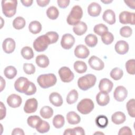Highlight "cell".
I'll use <instances>...</instances> for the list:
<instances>
[{"mask_svg": "<svg viewBox=\"0 0 135 135\" xmlns=\"http://www.w3.org/2000/svg\"><path fill=\"white\" fill-rule=\"evenodd\" d=\"M37 82L42 88L47 89L54 86L57 82V79L53 73L44 74L38 76Z\"/></svg>", "mask_w": 135, "mask_h": 135, "instance_id": "cell-1", "label": "cell"}, {"mask_svg": "<svg viewBox=\"0 0 135 135\" xmlns=\"http://www.w3.org/2000/svg\"><path fill=\"white\" fill-rule=\"evenodd\" d=\"M97 81L96 76L92 74H88L80 77L78 80L79 88L83 90L86 91L93 87Z\"/></svg>", "mask_w": 135, "mask_h": 135, "instance_id": "cell-2", "label": "cell"}, {"mask_svg": "<svg viewBox=\"0 0 135 135\" xmlns=\"http://www.w3.org/2000/svg\"><path fill=\"white\" fill-rule=\"evenodd\" d=\"M83 16V11L79 5H75L71 9L66 18L67 23L70 25H75L80 22Z\"/></svg>", "mask_w": 135, "mask_h": 135, "instance_id": "cell-3", "label": "cell"}, {"mask_svg": "<svg viewBox=\"0 0 135 135\" xmlns=\"http://www.w3.org/2000/svg\"><path fill=\"white\" fill-rule=\"evenodd\" d=\"M2 8L3 14L7 17H12L16 13L17 1L16 0L2 1Z\"/></svg>", "mask_w": 135, "mask_h": 135, "instance_id": "cell-4", "label": "cell"}, {"mask_svg": "<svg viewBox=\"0 0 135 135\" xmlns=\"http://www.w3.org/2000/svg\"><path fill=\"white\" fill-rule=\"evenodd\" d=\"M50 44H51L50 40L45 34L37 37L33 43V46L36 51L43 52L47 49Z\"/></svg>", "mask_w": 135, "mask_h": 135, "instance_id": "cell-5", "label": "cell"}, {"mask_svg": "<svg viewBox=\"0 0 135 135\" xmlns=\"http://www.w3.org/2000/svg\"><path fill=\"white\" fill-rule=\"evenodd\" d=\"M94 104L93 101L88 98L81 100L77 105V110L82 114H88L94 109Z\"/></svg>", "mask_w": 135, "mask_h": 135, "instance_id": "cell-6", "label": "cell"}, {"mask_svg": "<svg viewBox=\"0 0 135 135\" xmlns=\"http://www.w3.org/2000/svg\"><path fill=\"white\" fill-rule=\"evenodd\" d=\"M59 74L61 81L65 83L71 82L74 77V73L67 66H63L59 70Z\"/></svg>", "mask_w": 135, "mask_h": 135, "instance_id": "cell-7", "label": "cell"}, {"mask_svg": "<svg viewBox=\"0 0 135 135\" xmlns=\"http://www.w3.org/2000/svg\"><path fill=\"white\" fill-rule=\"evenodd\" d=\"M119 21L121 24L134 25V13L128 11H123L121 12L119 16Z\"/></svg>", "mask_w": 135, "mask_h": 135, "instance_id": "cell-8", "label": "cell"}, {"mask_svg": "<svg viewBox=\"0 0 135 135\" xmlns=\"http://www.w3.org/2000/svg\"><path fill=\"white\" fill-rule=\"evenodd\" d=\"M30 82L26 78L23 76L20 77L15 81L14 88L17 92L24 93L29 85Z\"/></svg>", "mask_w": 135, "mask_h": 135, "instance_id": "cell-9", "label": "cell"}, {"mask_svg": "<svg viewBox=\"0 0 135 135\" xmlns=\"http://www.w3.org/2000/svg\"><path fill=\"white\" fill-rule=\"evenodd\" d=\"M75 43L74 37L71 34H64L61 38V45L65 50H69L73 46Z\"/></svg>", "mask_w": 135, "mask_h": 135, "instance_id": "cell-10", "label": "cell"}, {"mask_svg": "<svg viewBox=\"0 0 135 135\" xmlns=\"http://www.w3.org/2000/svg\"><path fill=\"white\" fill-rule=\"evenodd\" d=\"M128 95V91L127 89L122 85L118 86L113 93L114 99L118 102L123 101Z\"/></svg>", "mask_w": 135, "mask_h": 135, "instance_id": "cell-11", "label": "cell"}, {"mask_svg": "<svg viewBox=\"0 0 135 135\" xmlns=\"http://www.w3.org/2000/svg\"><path fill=\"white\" fill-rule=\"evenodd\" d=\"M88 63L92 69L97 71L102 70L104 67V63L102 60L94 55L90 57L88 60Z\"/></svg>", "mask_w": 135, "mask_h": 135, "instance_id": "cell-12", "label": "cell"}, {"mask_svg": "<svg viewBox=\"0 0 135 135\" xmlns=\"http://www.w3.org/2000/svg\"><path fill=\"white\" fill-rule=\"evenodd\" d=\"M38 102L35 98H30L25 102L24 111L26 113H32L35 112L37 108Z\"/></svg>", "mask_w": 135, "mask_h": 135, "instance_id": "cell-13", "label": "cell"}, {"mask_svg": "<svg viewBox=\"0 0 135 135\" xmlns=\"http://www.w3.org/2000/svg\"><path fill=\"white\" fill-rule=\"evenodd\" d=\"M90 54L88 47L83 44L77 45L74 49L75 56L79 59H86Z\"/></svg>", "mask_w": 135, "mask_h": 135, "instance_id": "cell-14", "label": "cell"}, {"mask_svg": "<svg viewBox=\"0 0 135 135\" xmlns=\"http://www.w3.org/2000/svg\"><path fill=\"white\" fill-rule=\"evenodd\" d=\"M113 82L107 78L102 79L99 82V89L100 91L109 93L113 88Z\"/></svg>", "mask_w": 135, "mask_h": 135, "instance_id": "cell-15", "label": "cell"}, {"mask_svg": "<svg viewBox=\"0 0 135 135\" xmlns=\"http://www.w3.org/2000/svg\"><path fill=\"white\" fill-rule=\"evenodd\" d=\"M7 103L11 108H16L19 107L22 102L21 97L16 94H12L7 98Z\"/></svg>", "mask_w": 135, "mask_h": 135, "instance_id": "cell-16", "label": "cell"}, {"mask_svg": "<svg viewBox=\"0 0 135 135\" xmlns=\"http://www.w3.org/2000/svg\"><path fill=\"white\" fill-rule=\"evenodd\" d=\"M15 42L12 38H6L5 39L2 44V47L3 51L7 53L10 54L12 53L15 49Z\"/></svg>", "mask_w": 135, "mask_h": 135, "instance_id": "cell-17", "label": "cell"}, {"mask_svg": "<svg viewBox=\"0 0 135 135\" xmlns=\"http://www.w3.org/2000/svg\"><path fill=\"white\" fill-rule=\"evenodd\" d=\"M115 51L117 53L121 55L126 54L129 51L128 43L123 40H120L118 41L114 46Z\"/></svg>", "mask_w": 135, "mask_h": 135, "instance_id": "cell-18", "label": "cell"}, {"mask_svg": "<svg viewBox=\"0 0 135 135\" xmlns=\"http://www.w3.org/2000/svg\"><path fill=\"white\" fill-rule=\"evenodd\" d=\"M102 8L99 4L96 2H92L88 7V13L89 15L92 17H97L100 14Z\"/></svg>", "mask_w": 135, "mask_h": 135, "instance_id": "cell-19", "label": "cell"}, {"mask_svg": "<svg viewBox=\"0 0 135 135\" xmlns=\"http://www.w3.org/2000/svg\"><path fill=\"white\" fill-rule=\"evenodd\" d=\"M102 18L104 21L110 25H113L115 23V14L112 9L105 10L103 14Z\"/></svg>", "mask_w": 135, "mask_h": 135, "instance_id": "cell-20", "label": "cell"}, {"mask_svg": "<svg viewBox=\"0 0 135 135\" xmlns=\"http://www.w3.org/2000/svg\"><path fill=\"white\" fill-rule=\"evenodd\" d=\"M96 101L99 105L105 106L110 101V97L108 93L100 91L96 96Z\"/></svg>", "mask_w": 135, "mask_h": 135, "instance_id": "cell-21", "label": "cell"}, {"mask_svg": "<svg viewBox=\"0 0 135 135\" xmlns=\"http://www.w3.org/2000/svg\"><path fill=\"white\" fill-rule=\"evenodd\" d=\"M49 101L55 107H60L63 104L62 96L56 92H52L50 94Z\"/></svg>", "mask_w": 135, "mask_h": 135, "instance_id": "cell-22", "label": "cell"}, {"mask_svg": "<svg viewBox=\"0 0 135 135\" xmlns=\"http://www.w3.org/2000/svg\"><path fill=\"white\" fill-rule=\"evenodd\" d=\"M126 119V115L121 111L115 112L111 116V120L115 124H120L124 123Z\"/></svg>", "mask_w": 135, "mask_h": 135, "instance_id": "cell-23", "label": "cell"}, {"mask_svg": "<svg viewBox=\"0 0 135 135\" xmlns=\"http://www.w3.org/2000/svg\"><path fill=\"white\" fill-rule=\"evenodd\" d=\"M88 27L85 23L83 22H80L73 27L74 33L77 35H82L87 31Z\"/></svg>", "mask_w": 135, "mask_h": 135, "instance_id": "cell-24", "label": "cell"}, {"mask_svg": "<svg viewBox=\"0 0 135 135\" xmlns=\"http://www.w3.org/2000/svg\"><path fill=\"white\" fill-rule=\"evenodd\" d=\"M36 64L40 68H45L49 65V59L44 54H40L36 56L35 59Z\"/></svg>", "mask_w": 135, "mask_h": 135, "instance_id": "cell-25", "label": "cell"}, {"mask_svg": "<svg viewBox=\"0 0 135 135\" xmlns=\"http://www.w3.org/2000/svg\"><path fill=\"white\" fill-rule=\"evenodd\" d=\"M66 120L69 124H76L80 123L81 118L75 112L70 111L66 114Z\"/></svg>", "mask_w": 135, "mask_h": 135, "instance_id": "cell-26", "label": "cell"}, {"mask_svg": "<svg viewBox=\"0 0 135 135\" xmlns=\"http://www.w3.org/2000/svg\"><path fill=\"white\" fill-rule=\"evenodd\" d=\"M28 30L32 34H38L42 30V25L37 21H32L28 25Z\"/></svg>", "mask_w": 135, "mask_h": 135, "instance_id": "cell-27", "label": "cell"}, {"mask_svg": "<svg viewBox=\"0 0 135 135\" xmlns=\"http://www.w3.org/2000/svg\"><path fill=\"white\" fill-rule=\"evenodd\" d=\"M17 73L16 69L13 66H8L6 67L4 71L5 77L8 79H13L15 77Z\"/></svg>", "mask_w": 135, "mask_h": 135, "instance_id": "cell-28", "label": "cell"}, {"mask_svg": "<svg viewBox=\"0 0 135 135\" xmlns=\"http://www.w3.org/2000/svg\"><path fill=\"white\" fill-rule=\"evenodd\" d=\"M74 70L78 73H83L87 70L86 63L82 61H76L74 63Z\"/></svg>", "mask_w": 135, "mask_h": 135, "instance_id": "cell-29", "label": "cell"}, {"mask_svg": "<svg viewBox=\"0 0 135 135\" xmlns=\"http://www.w3.org/2000/svg\"><path fill=\"white\" fill-rule=\"evenodd\" d=\"M85 44L90 47H94L98 43V38L97 36L93 34H89L85 37Z\"/></svg>", "mask_w": 135, "mask_h": 135, "instance_id": "cell-30", "label": "cell"}, {"mask_svg": "<svg viewBox=\"0 0 135 135\" xmlns=\"http://www.w3.org/2000/svg\"><path fill=\"white\" fill-rule=\"evenodd\" d=\"M40 115L44 119H49L53 114V109L49 106H44L40 110Z\"/></svg>", "mask_w": 135, "mask_h": 135, "instance_id": "cell-31", "label": "cell"}, {"mask_svg": "<svg viewBox=\"0 0 135 135\" xmlns=\"http://www.w3.org/2000/svg\"><path fill=\"white\" fill-rule=\"evenodd\" d=\"M21 53L23 57L26 60H31L34 55L32 49L27 46H24L22 49Z\"/></svg>", "mask_w": 135, "mask_h": 135, "instance_id": "cell-32", "label": "cell"}, {"mask_svg": "<svg viewBox=\"0 0 135 135\" xmlns=\"http://www.w3.org/2000/svg\"><path fill=\"white\" fill-rule=\"evenodd\" d=\"M53 124L55 128H61L65 123L64 118L62 115L57 114L53 119Z\"/></svg>", "mask_w": 135, "mask_h": 135, "instance_id": "cell-33", "label": "cell"}, {"mask_svg": "<svg viewBox=\"0 0 135 135\" xmlns=\"http://www.w3.org/2000/svg\"><path fill=\"white\" fill-rule=\"evenodd\" d=\"M97 126L100 128H105L108 124V119L104 115H99L95 119Z\"/></svg>", "mask_w": 135, "mask_h": 135, "instance_id": "cell-34", "label": "cell"}, {"mask_svg": "<svg viewBox=\"0 0 135 135\" xmlns=\"http://www.w3.org/2000/svg\"><path fill=\"white\" fill-rule=\"evenodd\" d=\"M78 92L75 90H72L69 92L66 97V102L69 104H72L75 103L78 99Z\"/></svg>", "mask_w": 135, "mask_h": 135, "instance_id": "cell-35", "label": "cell"}, {"mask_svg": "<svg viewBox=\"0 0 135 135\" xmlns=\"http://www.w3.org/2000/svg\"><path fill=\"white\" fill-rule=\"evenodd\" d=\"M46 15L48 18L51 20H54L58 17L59 15V12L56 7L52 6L47 8L46 11Z\"/></svg>", "mask_w": 135, "mask_h": 135, "instance_id": "cell-36", "label": "cell"}, {"mask_svg": "<svg viewBox=\"0 0 135 135\" xmlns=\"http://www.w3.org/2000/svg\"><path fill=\"white\" fill-rule=\"evenodd\" d=\"M26 22L25 19L21 17H16L13 21V26L16 30H21L24 27Z\"/></svg>", "mask_w": 135, "mask_h": 135, "instance_id": "cell-37", "label": "cell"}, {"mask_svg": "<svg viewBox=\"0 0 135 135\" xmlns=\"http://www.w3.org/2000/svg\"><path fill=\"white\" fill-rule=\"evenodd\" d=\"M41 120V118L37 115H31L28 117L27 122L28 125L31 128H36Z\"/></svg>", "mask_w": 135, "mask_h": 135, "instance_id": "cell-38", "label": "cell"}, {"mask_svg": "<svg viewBox=\"0 0 135 135\" xmlns=\"http://www.w3.org/2000/svg\"><path fill=\"white\" fill-rule=\"evenodd\" d=\"M50 129V126L49 123L44 120H41L38 126L36 127L37 131L41 133H44L47 132Z\"/></svg>", "mask_w": 135, "mask_h": 135, "instance_id": "cell-39", "label": "cell"}, {"mask_svg": "<svg viewBox=\"0 0 135 135\" xmlns=\"http://www.w3.org/2000/svg\"><path fill=\"white\" fill-rule=\"evenodd\" d=\"M110 76L114 80H119L122 78L123 75V71L119 68H113L110 72Z\"/></svg>", "mask_w": 135, "mask_h": 135, "instance_id": "cell-40", "label": "cell"}, {"mask_svg": "<svg viewBox=\"0 0 135 135\" xmlns=\"http://www.w3.org/2000/svg\"><path fill=\"white\" fill-rule=\"evenodd\" d=\"M101 36L102 42L105 45H109L111 44L114 40L113 35L108 31L103 33Z\"/></svg>", "mask_w": 135, "mask_h": 135, "instance_id": "cell-41", "label": "cell"}, {"mask_svg": "<svg viewBox=\"0 0 135 135\" xmlns=\"http://www.w3.org/2000/svg\"><path fill=\"white\" fill-rule=\"evenodd\" d=\"M126 107H127V109L129 115L132 118H134L135 117L134 99H131L129 100L127 103Z\"/></svg>", "mask_w": 135, "mask_h": 135, "instance_id": "cell-42", "label": "cell"}, {"mask_svg": "<svg viewBox=\"0 0 135 135\" xmlns=\"http://www.w3.org/2000/svg\"><path fill=\"white\" fill-rule=\"evenodd\" d=\"M93 31L95 34L101 36L103 33L108 31V28L104 24L101 23L95 25L93 28Z\"/></svg>", "mask_w": 135, "mask_h": 135, "instance_id": "cell-43", "label": "cell"}, {"mask_svg": "<svg viewBox=\"0 0 135 135\" xmlns=\"http://www.w3.org/2000/svg\"><path fill=\"white\" fill-rule=\"evenodd\" d=\"M134 66H135L134 59H130L126 62V69L127 72L129 74H132V75H134L135 74Z\"/></svg>", "mask_w": 135, "mask_h": 135, "instance_id": "cell-44", "label": "cell"}, {"mask_svg": "<svg viewBox=\"0 0 135 135\" xmlns=\"http://www.w3.org/2000/svg\"><path fill=\"white\" fill-rule=\"evenodd\" d=\"M132 33V28L129 26L122 27L120 30V34L123 37H129Z\"/></svg>", "mask_w": 135, "mask_h": 135, "instance_id": "cell-45", "label": "cell"}, {"mask_svg": "<svg viewBox=\"0 0 135 135\" xmlns=\"http://www.w3.org/2000/svg\"><path fill=\"white\" fill-rule=\"evenodd\" d=\"M23 70L27 74H33L35 72V67L32 63H24L23 64Z\"/></svg>", "mask_w": 135, "mask_h": 135, "instance_id": "cell-46", "label": "cell"}, {"mask_svg": "<svg viewBox=\"0 0 135 135\" xmlns=\"http://www.w3.org/2000/svg\"><path fill=\"white\" fill-rule=\"evenodd\" d=\"M45 35L49 37L50 44H53L56 43L59 39V34L57 33L54 31H50L47 32Z\"/></svg>", "mask_w": 135, "mask_h": 135, "instance_id": "cell-47", "label": "cell"}, {"mask_svg": "<svg viewBox=\"0 0 135 135\" xmlns=\"http://www.w3.org/2000/svg\"><path fill=\"white\" fill-rule=\"evenodd\" d=\"M36 92V87L35 85L32 82H30L29 85L24 92L27 95H31L35 94Z\"/></svg>", "mask_w": 135, "mask_h": 135, "instance_id": "cell-48", "label": "cell"}, {"mask_svg": "<svg viewBox=\"0 0 135 135\" xmlns=\"http://www.w3.org/2000/svg\"><path fill=\"white\" fill-rule=\"evenodd\" d=\"M118 134L119 135H122V134H129V135H132V131L131 129L128 127V126H124L120 129Z\"/></svg>", "mask_w": 135, "mask_h": 135, "instance_id": "cell-49", "label": "cell"}, {"mask_svg": "<svg viewBox=\"0 0 135 135\" xmlns=\"http://www.w3.org/2000/svg\"><path fill=\"white\" fill-rule=\"evenodd\" d=\"M73 130V135L79 134V135H84L85 134L84 130L80 127H77L72 129Z\"/></svg>", "mask_w": 135, "mask_h": 135, "instance_id": "cell-50", "label": "cell"}, {"mask_svg": "<svg viewBox=\"0 0 135 135\" xmlns=\"http://www.w3.org/2000/svg\"><path fill=\"white\" fill-rule=\"evenodd\" d=\"M70 1L69 0H57V3L59 7L65 8L69 5Z\"/></svg>", "mask_w": 135, "mask_h": 135, "instance_id": "cell-51", "label": "cell"}, {"mask_svg": "<svg viewBox=\"0 0 135 135\" xmlns=\"http://www.w3.org/2000/svg\"><path fill=\"white\" fill-rule=\"evenodd\" d=\"M6 108L2 102H1V120L3 119L6 116Z\"/></svg>", "mask_w": 135, "mask_h": 135, "instance_id": "cell-52", "label": "cell"}, {"mask_svg": "<svg viewBox=\"0 0 135 135\" xmlns=\"http://www.w3.org/2000/svg\"><path fill=\"white\" fill-rule=\"evenodd\" d=\"M12 135H16V134L24 135V132L22 129L19 128H14L12 131Z\"/></svg>", "mask_w": 135, "mask_h": 135, "instance_id": "cell-53", "label": "cell"}, {"mask_svg": "<svg viewBox=\"0 0 135 135\" xmlns=\"http://www.w3.org/2000/svg\"><path fill=\"white\" fill-rule=\"evenodd\" d=\"M50 0H36L37 5L41 7H45L49 4Z\"/></svg>", "mask_w": 135, "mask_h": 135, "instance_id": "cell-54", "label": "cell"}, {"mask_svg": "<svg viewBox=\"0 0 135 135\" xmlns=\"http://www.w3.org/2000/svg\"><path fill=\"white\" fill-rule=\"evenodd\" d=\"M124 3L128 5L130 8L132 9H134V1H124Z\"/></svg>", "mask_w": 135, "mask_h": 135, "instance_id": "cell-55", "label": "cell"}, {"mask_svg": "<svg viewBox=\"0 0 135 135\" xmlns=\"http://www.w3.org/2000/svg\"><path fill=\"white\" fill-rule=\"evenodd\" d=\"M32 0H24V1H21V2L22 3V4L26 6V7H29L32 5L33 3Z\"/></svg>", "mask_w": 135, "mask_h": 135, "instance_id": "cell-56", "label": "cell"}, {"mask_svg": "<svg viewBox=\"0 0 135 135\" xmlns=\"http://www.w3.org/2000/svg\"><path fill=\"white\" fill-rule=\"evenodd\" d=\"M64 135H72L73 134V130L71 128H69V129H66L65 130L64 132L63 133Z\"/></svg>", "mask_w": 135, "mask_h": 135, "instance_id": "cell-57", "label": "cell"}, {"mask_svg": "<svg viewBox=\"0 0 135 135\" xmlns=\"http://www.w3.org/2000/svg\"><path fill=\"white\" fill-rule=\"evenodd\" d=\"M5 80L1 76V91H2L5 88Z\"/></svg>", "mask_w": 135, "mask_h": 135, "instance_id": "cell-58", "label": "cell"}, {"mask_svg": "<svg viewBox=\"0 0 135 135\" xmlns=\"http://www.w3.org/2000/svg\"><path fill=\"white\" fill-rule=\"evenodd\" d=\"M101 2H102V3H104V4H109V3H111V2H112V0H111V1H110V0L103 1V0H102V1H101Z\"/></svg>", "mask_w": 135, "mask_h": 135, "instance_id": "cell-59", "label": "cell"}, {"mask_svg": "<svg viewBox=\"0 0 135 135\" xmlns=\"http://www.w3.org/2000/svg\"><path fill=\"white\" fill-rule=\"evenodd\" d=\"M94 134H104V133H102V132H95L94 133Z\"/></svg>", "mask_w": 135, "mask_h": 135, "instance_id": "cell-60", "label": "cell"}]
</instances>
